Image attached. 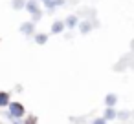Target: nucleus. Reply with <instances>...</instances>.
I'll return each instance as SVG.
<instances>
[{
    "label": "nucleus",
    "instance_id": "17",
    "mask_svg": "<svg viewBox=\"0 0 134 124\" xmlns=\"http://www.w3.org/2000/svg\"><path fill=\"white\" fill-rule=\"evenodd\" d=\"M41 2H46V0H41Z\"/></svg>",
    "mask_w": 134,
    "mask_h": 124
},
{
    "label": "nucleus",
    "instance_id": "13",
    "mask_svg": "<svg viewBox=\"0 0 134 124\" xmlns=\"http://www.w3.org/2000/svg\"><path fill=\"white\" fill-rule=\"evenodd\" d=\"M22 124H37V117H28Z\"/></svg>",
    "mask_w": 134,
    "mask_h": 124
},
{
    "label": "nucleus",
    "instance_id": "16",
    "mask_svg": "<svg viewBox=\"0 0 134 124\" xmlns=\"http://www.w3.org/2000/svg\"><path fill=\"white\" fill-rule=\"evenodd\" d=\"M132 49H134V40H132Z\"/></svg>",
    "mask_w": 134,
    "mask_h": 124
},
{
    "label": "nucleus",
    "instance_id": "10",
    "mask_svg": "<svg viewBox=\"0 0 134 124\" xmlns=\"http://www.w3.org/2000/svg\"><path fill=\"white\" fill-rule=\"evenodd\" d=\"M116 102H118V95H116V93H108V95L105 97V104H107V108H114Z\"/></svg>",
    "mask_w": 134,
    "mask_h": 124
},
{
    "label": "nucleus",
    "instance_id": "11",
    "mask_svg": "<svg viewBox=\"0 0 134 124\" xmlns=\"http://www.w3.org/2000/svg\"><path fill=\"white\" fill-rule=\"evenodd\" d=\"M24 6H26V0H11V8H13L15 11L24 9Z\"/></svg>",
    "mask_w": 134,
    "mask_h": 124
},
{
    "label": "nucleus",
    "instance_id": "9",
    "mask_svg": "<svg viewBox=\"0 0 134 124\" xmlns=\"http://www.w3.org/2000/svg\"><path fill=\"white\" fill-rule=\"evenodd\" d=\"M33 40H35V44L44 46V44L48 42V35H46V33H33Z\"/></svg>",
    "mask_w": 134,
    "mask_h": 124
},
{
    "label": "nucleus",
    "instance_id": "5",
    "mask_svg": "<svg viewBox=\"0 0 134 124\" xmlns=\"http://www.w3.org/2000/svg\"><path fill=\"white\" fill-rule=\"evenodd\" d=\"M77 26H79V31H81V35H88V33L94 29V24H92L90 20H83V22H79Z\"/></svg>",
    "mask_w": 134,
    "mask_h": 124
},
{
    "label": "nucleus",
    "instance_id": "3",
    "mask_svg": "<svg viewBox=\"0 0 134 124\" xmlns=\"http://www.w3.org/2000/svg\"><path fill=\"white\" fill-rule=\"evenodd\" d=\"M19 31L24 35V37H31L33 33H35V22H22L20 24V28H19Z\"/></svg>",
    "mask_w": 134,
    "mask_h": 124
},
{
    "label": "nucleus",
    "instance_id": "7",
    "mask_svg": "<svg viewBox=\"0 0 134 124\" xmlns=\"http://www.w3.org/2000/svg\"><path fill=\"white\" fill-rule=\"evenodd\" d=\"M63 31H64V22H63V20H55V22L52 24L50 33H52V35H61Z\"/></svg>",
    "mask_w": 134,
    "mask_h": 124
},
{
    "label": "nucleus",
    "instance_id": "2",
    "mask_svg": "<svg viewBox=\"0 0 134 124\" xmlns=\"http://www.w3.org/2000/svg\"><path fill=\"white\" fill-rule=\"evenodd\" d=\"M26 115V109L20 102H9L8 104V117L9 119H22Z\"/></svg>",
    "mask_w": 134,
    "mask_h": 124
},
{
    "label": "nucleus",
    "instance_id": "4",
    "mask_svg": "<svg viewBox=\"0 0 134 124\" xmlns=\"http://www.w3.org/2000/svg\"><path fill=\"white\" fill-rule=\"evenodd\" d=\"M63 22H64V28H68V29H75L77 24H79V17L70 15V17H66V20H63Z\"/></svg>",
    "mask_w": 134,
    "mask_h": 124
},
{
    "label": "nucleus",
    "instance_id": "6",
    "mask_svg": "<svg viewBox=\"0 0 134 124\" xmlns=\"http://www.w3.org/2000/svg\"><path fill=\"white\" fill-rule=\"evenodd\" d=\"M44 4V8L52 13L55 8H59V6H64V0H46V2H42Z\"/></svg>",
    "mask_w": 134,
    "mask_h": 124
},
{
    "label": "nucleus",
    "instance_id": "14",
    "mask_svg": "<svg viewBox=\"0 0 134 124\" xmlns=\"http://www.w3.org/2000/svg\"><path fill=\"white\" fill-rule=\"evenodd\" d=\"M92 124H107V120L101 117V119H94V120H92Z\"/></svg>",
    "mask_w": 134,
    "mask_h": 124
},
{
    "label": "nucleus",
    "instance_id": "15",
    "mask_svg": "<svg viewBox=\"0 0 134 124\" xmlns=\"http://www.w3.org/2000/svg\"><path fill=\"white\" fill-rule=\"evenodd\" d=\"M116 117H119V119H127V117H129V111H121V113H116Z\"/></svg>",
    "mask_w": 134,
    "mask_h": 124
},
{
    "label": "nucleus",
    "instance_id": "1",
    "mask_svg": "<svg viewBox=\"0 0 134 124\" xmlns=\"http://www.w3.org/2000/svg\"><path fill=\"white\" fill-rule=\"evenodd\" d=\"M24 9L31 15V22H39L42 18V9L39 6V0H26Z\"/></svg>",
    "mask_w": 134,
    "mask_h": 124
},
{
    "label": "nucleus",
    "instance_id": "8",
    "mask_svg": "<svg viewBox=\"0 0 134 124\" xmlns=\"http://www.w3.org/2000/svg\"><path fill=\"white\" fill-rule=\"evenodd\" d=\"M11 102V95L9 91H0V108H6Z\"/></svg>",
    "mask_w": 134,
    "mask_h": 124
},
{
    "label": "nucleus",
    "instance_id": "12",
    "mask_svg": "<svg viewBox=\"0 0 134 124\" xmlns=\"http://www.w3.org/2000/svg\"><path fill=\"white\" fill-rule=\"evenodd\" d=\"M103 119H105V120H112V119H116V109H114V108H107Z\"/></svg>",
    "mask_w": 134,
    "mask_h": 124
}]
</instances>
